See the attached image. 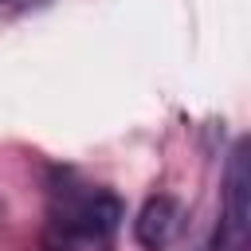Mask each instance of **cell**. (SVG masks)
Segmentation results:
<instances>
[{
  "label": "cell",
  "instance_id": "obj_1",
  "mask_svg": "<svg viewBox=\"0 0 251 251\" xmlns=\"http://www.w3.org/2000/svg\"><path fill=\"white\" fill-rule=\"evenodd\" d=\"M251 231V161H247V141H235L224 173V247L239 251Z\"/></svg>",
  "mask_w": 251,
  "mask_h": 251
},
{
  "label": "cell",
  "instance_id": "obj_3",
  "mask_svg": "<svg viewBox=\"0 0 251 251\" xmlns=\"http://www.w3.org/2000/svg\"><path fill=\"white\" fill-rule=\"evenodd\" d=\"M180 220H184V212H180V204L173 196H153V200L141 204V212L133 220V235H137V243L145 251H165L176 239Z\"/></svg>",
  "mask_w": 251,
  "mask_h": 251
},
{
  "label": "cell",
  "instance_id": "obj_2",
  "mask_svg": "<svg viewBox=\"0 0 251 251\" xmlns=\"http://www.w3.org/2000/svg\"><path fill=\"white\" fill-rule=\"evenodd\" d=\"M122 220V204L118 196L110 192H78V196H67L63 212H59V224L63 231L71 235H82V239H102L118 227Z\"/></svg>",
  "mask_w": 251,
  "mask_h": 251
}]
</instances>
